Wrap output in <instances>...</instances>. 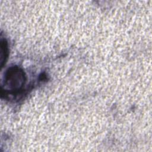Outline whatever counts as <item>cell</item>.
<instances>
[{
	"label": "cell",
	"instance_id": "cell-1",
	"mask_svg": "<svg viewBox=\"0 0 152 152\" xmlns=\"http://www.w3.org/2000/svg\"><path fill=\"white\" fill-rule=\"evenodd\" d=\"M25 80L23 71L17 66H14L7 71L5 78V85L12 91H17L23 86Z\"/></svg>",
	"mask_w": 152,
	"mask_h": 152
},
{
	"label": "cell",
	"instance_id": "cell-2",
	"mask_svg": "<svg viewBox=\"0 0 152 152\" xmlns=\"http://www.w3.org/2000/svg\"><path fill=\"white\" fill-rule=\"evenodd\" d=\"M1 66L3 65L6 60L7 56L8 49H7V43L5 40H1Z\"/></svg>",
	"mask_w": 152,
	"mask_h": 152
}]
</instances>
